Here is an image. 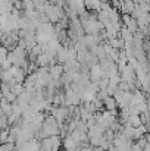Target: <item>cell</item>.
Returning a JSON list of instances; mask_svg holds the SVG:
<instances>
[{"label":"cell","mask_w":150,"mask_h":151,"mask_svg":"<svg viewBox=\"0 0 150 151\" xmlns=\"http://www.w3.org/2000/svg\"><path fill=\"white\" fill-rule=\"evenodd\" d=\"M119 107H118V101L116 99L113 97V96H109L106 100H104V110H107V111H112L113 114H116V110H118Z\"/></svg>","instance_id":"cell-1"},{"label":"cell","mask_w":150,"mask_h":151,"mask_svg":"<svg viewBox=\"0 0 150 151\" xmlns=\"http://www.w3.org/2000/svg\"><path fill=\"white\" fill-rule=\"evenodd\" d=\"M63 70H65V68H63L62 65H56V66H51V68L49 69V72H50V75H51V78H53V81H60Z\"/></svg>","instance_id":"cell-2"},{"label":"cell","mask_w":150,"mask_h":151,"mask_svg":"<svg viewBox=\"0 0 150 151\" xmlns=\"http://www.w3.org/2000/svg\"><path fill=\"white\" fill-rule=\"evenodd\" d=\"M130 123H131L134 128L143 125V123H141V117H140V114H131V116H130Z\"/></svg>","instance_id":"cell-3"},{"label":"cell","mask_w":150,"mask_h":151,"mask_svg":"<svg viewBox=\"0 0 150 151\" xmlns=\"http://www.w3.org/2000/svg\"><path fill=\"white\" fill-rule=\"evenodd\" d=\"M15 150H16V144L15 142H10V141L3 142L1 147H0V151H15Z\"/></svg>","instance_id":"cell-4"},{"label":"cell","mask_w":150,"mask_h":151,"mask_svg":"<svg viewBox=\"0 0 150 151\" xmlns=\"http://www.w3.org/2000/svg\"><path fill=\"white\" fill-rule=\"evenodd\" d=\"M131 151H144V148L141 145H138L137 142H133V150Z\"/></svg>","instance_id":"cell-5"}]
</instances>
